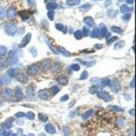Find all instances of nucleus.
Returning a JSON list of instances; mask_svg holds the SVG:
<instances>
[{
    "instance_id": "5",
    "label": "nucleus",
    "mask_w": 136,
    "mask_h": 136,
    "mask_svg": "<svg viewBox=\"0 0 136 136\" xmlns=\"http://www.w3.org/2000/svg\"><path fill=\"white\" fill-rule=\"evenodd\" d=\"M39 71V66L37 65H31L27 68V73L29 75H35Z\"/></svg>"
},
{
    "instance_id": "55",
    "label": "nucleus",
    "mask_w": 136,
    "mask_h": 136,
    "mask_svg": "<svg viewBox=\"0 0 136 136\" xmlns=\"http://www.w3.org/2000/svg\"><path fill=\"white\" fill-rule=\"evenodd\" d=\"M12 136H17L16 135H14V134H13V135H12Z\"/></svg>"
},
{
    "instance_id": "52",
    "label": "nucleus",
    "mask_w": 136,
    "mask_h": 136,
    "mask_svg": "<svg viewBox=\"0 0 136 136\" xmlns=\"http://www.w3.org/2000/svg\"><path fill=\"white\" fill-rule=\"evenodd\" d=\"M134 81H135V80H134V78L132 80V82H131V84L130 85V86L132 87V88H133L134 87Z\"/></svg>"
},
{
    "instance_id": "37",
    "label": "nucleus",
    "mask_w": 136,
    "mask_h": 136,
    "mask_svg": "<svg viewBox=\"0 0 136 136\" xmlns=\"http://www.w3.org/2000/svg\"><path fill=\"white\" fill-rule=\"evenodd\" d=\"M131 14H125V15L122 16V19L124 22H127V21H129V19L131 18Z\"/></svg>"
},
{
    "instance_id": "42",
    "label": "nucleus",
    "mask_w": 136,
    "mask_h": 136,
    "mask_svg": "<svg viewBox=\"0 0 136 136\" xmlns=\"http://www.w3.org/2000/svg\"><path fill=\"white\" fill-rule=\"evenodd\" d=\"M82 35H85V36H87L89 33V29H87V27H84L82 29Z\"/></svg>"
},
{
    "instance_id": "17",
    "label": "nucleus",
    "mask_w": 136,
    "mask_h": 136,
    "mask_svg": "<svg viewBox=\"0 0 136 136\" xmlns=\"http://www.w3.org/2000/svg\"><path fill=\"white\" fill-rule=\"evenodd\" d=\"M10 79L8 76H3L0 78V84L1 85H7L10 83Z\"/></svg>"
},
{
    "instance_id": "45",
    "label": "nucleus",
    "mask_w": 136,
    "mask_h": 136,
    "mask_svg": "<svg viewBox=\"0 0 136 136\" xmlns=\"http://www.w3.org/2000/svg\"><path fill=\"white\" fill-rule=\"evenodd\" d=\"M71 68L73 70H74V71H78L80 69V65L78 64H73L71 66Z\"/></svg>"
},
{
    "instance_id": "16",
    "label": "nucleus",
    "mask_w": 136,
    "mask_h": 136,
    "mask_svg": "<svg viewBox=\"0 0 136 136\" xmlns=\"http://www.w3.org/2000/svg\"><path fill=\"white\" fill-rule=\"evenodd\" d=\"M120 12H121L122 13L127 14L128 13V12H131L132 8L128 7L127 5H125V4H123V5H122L120 7Z\"/></svg>"
},
{
    "instance_id": "20",
    "label": "nucleus",
    "mask_w": 136,
    "mask_h": 136,
    "mask_svg": "<svg viewBox=\"0 0 136 136\" xmlns=\"http://www.w3.org/2000/svg\"><path fill=\"white\" fill-rule=\"evenodd\" d=\"M108 108L110 109L112 111H114V112H123V109L121 108L120 107H119V106H116V105H109Z\"/></svg>"
},
{
    "instance_id": "18",
    "label": "nucleus",
    "mask_w": 136,
    "mask_h": 136,
    "mask_svg": "<svg viewBox=\"0 0 136 136\" xmlns=\"http://www.w3.org/2000/svg\"><path fill=\"white\" fill-rule=\"evenodd\" d=\"M12 120H13V119H12V120H11V119H8L5 122H3V124L1 125V127H3V129H8V128H10L11 125H12Z\"/></svg>"
},
{
    "instance_id": "31",
    "label": "nucleus",
    "mask_w": 136,
    "mask_h": 136,
    "mask_svg": "<svg viewBox=\"0 0 136 136\" xmlns=\"http://www.w3.org/2000/svg\"><path fill=\"white\" fill-rule=\"evenodd\" d=\"M81 63L86 66V67H91L93 65L95 64V61H80Z\"/></svg>"
},
{
    "instance_id": "40",
    "label": "nucleus",
    "mask_w": 136,
    "mask_h": 136,
    "mask_svg": "<svg viewBox=\"0 0 136 136\" xmlns=\"http://www.w3.org/2000/svg\"><path fill=\"white\" fill-rule=\"evenodd\" d=\"M49 65H50V61L48 60H44L42 63V69H46L49 66Z\"/></svg>"
},
{
    "instance_id": "36",
    "label": "nucleus",
    "mask_w": 136,
    "mask_h": 136,
    "mask_svg": "<svg viewBox=\"0 0 136 136\" xmlns=\"http://www.w3.org/2000/svg\"><path fill=\"white\" fill-rule=\"evenodd\" d=\"M38 117H39V119H40L41 120H42L44 122H46L48 120L47 116L45 115V114H42V113H40L38 114Z\"/></svg>"
},
{
    "instance_id": "34",
    "label": "nucleus",
    "mask_w": 136,
    "mask_h": 136,
    "mask_svg": "<svg viewBox=\"0 0 136 136\" xmlns=\"http://www.w3.org/2000/svg\"><path fill=\"white\" fill-rule=\"evenodd\" d=\"M55 27L57 28V29L59 31H63L64 34H65L64 31V29H66V27H65L63 25H61V24H56V25H55Z\"/></svg>"
},
{
    "instance_id": "15",
    "label": "nucleus",
    "mask_w": 136,
    "mask_h": 136,
    "mask_svg": "<svg viewBox=\"0 0 136 136\" xmlns=\"http://www.w3.org/2000/svg\"><path fill=\"white\" fill-rule=\"evenodd\" d=\"M18 14L20 15V17L22 18V19L24 20H27L29 18V12L27 10H23V11H20L18 12Z\"/></svg>"
},
{
    "instance_id": "1",
    "label": "nucleus",
    "mask_w": 136,
    "mask_h": 136,
    "mask_svg": "<svg viewBox=\"0 0 136 136\" xmlns=\"http://www.w3.org/2000/svg\"><path fill=\"white\" fill-rule=\"evenodd\" d=\"M4 30L8 35H13L14 34L17 32V25L14 23H6L4 26Z\"/></svg>"
},
{
    "instance_id": "12",
    "label": "nucleus",
    "mask_w": 136,
    "mask_h": 136,
    "mask_svg": "<svg viewBox=\"0 0 136 136\" xmlns=\"http://www.w3.org/2000/svg\"><path fill=\"white\" fill-rule=\"evenodd\" d=\"M15 95H16V97H17L19 101L23 100V93H22L21 89H20L19 87H16V88H15Z\"/></svg>"
},
{
    "instance_id": "47",
    "label": "nucleus",
    "mask_w": 136,
    "mask_h": 136,
    "mask_svg": "<svg viewBox=\"0 0 136 136\" xmlns=\"http://www.w3.org/2000/svg\"><path fill=\"white\" fill-rule=\"evenodd\" d=\"M52 92H53V94H54V95L57 94L58 92L59 91V88H58L57 86H53V87L52 88Z\"/></svg>"
},
{
    "instance_id": "19",
    "label": "nucleus",
    "mask_w": 136,
    "mask_h": 136,
    "mask_svg": "<svg viewBox=\"0 0 136 136\" xmlns=\"http://www.w3.org/2000/svg\"><path fill=\"white\" fill-rule=\"evenodd\" d=\"M57 52H59V53H61V54H63L65 57H69V56H70V53H69L68 51H66L64 48L61 47V46L58 48Z\"/></svg>"
},
{
    "instance_id": "54",
    "label": "nucleus",
    "mask_w": 136,
    "mask_h": 136,
    "mask_svg": "<svg viewBox=\"0 0 136 136\" xmlns=\"http://www.w3.org/2000/svg\"><path fill=\"white\" fill-rule=\"evenodd\" d=\"M129 113H130V114L131 113V114H132L133 116H134V110H133V109H132L131 110H130V112H129Z\"/></svg>"
},
{
    "instance_id": "38",
    "label": "nucleus",
    "mask_w": 136,
    "mask_h": 136,
    "mask_svg": "<svg viewBox=\"0 0 136 136\" xmlns=\"http://www.w3.org/2000/svg\"><path fill=\"white\" fill-rule=\"evenodd\" d=\"M29 52H30L31 54L33 55V57H35L36 56H37V50H36V48L35 47H31L30 48V49H29Z\"/></svg>"
},
{
    "instance_id": "21",
    "label": "nucleus",
    "mask_w": 136,
    "mask_h": 136,
    "mask_svg": "<svg viewBox=\"0 0 136 136\" xmlns=\"http://www.w3.org/2000/svg\"><path fill=\"white\" fill-rule=\"evenodd\" d=\"M108 34V29L105 27V26H102L101 29H99V35L102 37H105L106 35Z\"/></svg>"
},
{
    "instance_id": "3",
    "label": "nucleus",
    "mask_w": 136,
    "mask_h": 136,
    "mask_svg": "<svg viewBox=\"0 0 136 136\" xmlns=\"http://www.w3.org/2000/svg\"><path fill=\"white\" fill-rule=\"evenodd\" d=\"M97 97L103 99L104 102H110L111 100V96L108 92L99 91L97 93Z\"/></svg>"
},
{
    "instance_id": "22",
    "label": "nucleus",
    "mask_w": 136,
    "mask_h": 136,
    "mask_svg": "<svg viewBox=\"0 0 136 136\" xmlns=\"http://www.w3.org/2000/svg\"><path fill=\"white\" fill-rule=\"evenodd\" d=\"M58 5L57 3H54V2H52V3H48L46 5V8L48 10H50V11H52V10H55L57 8Z\"/></svg>"
},
{
    "instance_id": "27",
    "label": "nucleus",
    "mask_w": 136,
    "mask_h": 136,
    "mask_svg": "<svg viewBox=\"0 0 136 136\" xmlns=\"http://www.w3.org/2000/svg\"><path fill=\"white\" fill-rule=\"evenodd\" d=\"M92 37H98L99 36V28H95L92 31L91 34Z\"/></svg>"
},
{
    "instance_id": "35",
    "label": "nucleus",
    "mask_w": 136,
    "mask_h": 136,
    "mask_svg": "<svg viewBox=\"0 0 136 136\" xmlns=\"http://www.w3.org/2000/svg\"><path fill=\"white\" fill-rule=\"evenodd\" d=\"M7 53V48L0 45V56L5 55Z\"/></svg>"
},
{
    "instance_id": "50",
    "label": "nucleus",
    "mask_w": 136,
    "mask_h": 136,
    "mask_svg": "<svg viewBox=\"0 0 136 136\" xmlns=\"http://www.w3.org/2000/svg\"><path fill=\"white\" fill-rule=\"evenodd\" d=\"M125 122V120L123 119H119L117 120H116V123L117 124H119V125H122V124H123V122Z\"/></svg>"
},
{
    "instance_id": "28",
    "label": "nucleus",
    "mask_w": 136,
    "mask_h": 136,
    "mask_svg": "<svg viewBox=\"0 0 136 136\" xmlns=\"http://www.w3.org/2000/svg\"><path fill=\"white\" fill-rule=\"evenodd\" d=\"M80 3V1L79 0H68L67 1V4L68 6H76Z\"/></svg>"
},
{
    "instance_id": "51",
    "label": "nucleus",
    "mask_w": 136,
    "mask_h": 136,
    "mask_svg": "<svg viewBox=\"0 0 136 136\" xmlns=\"http://www.w3.org/2000/svg\"><path fill=\"white\" fill-rule=\"evenodd\" d=\"M4 17V12H3V10H2V8L0 6V19L3 18Z\"/></svg>"
},
{
    "instance_id": "4",
    "label": "nucleus",
    "mask_w": 136,
    "mask_h": 136,
    "mask_svg": "<svg viewBox=\"0 0 136 136\" xmlns=\"http://www.w3.org/2000/svg\"><path fill=\"white\" fill-rule=\"evenodd\" d=\"M26 93L27 95V98L29 100H34V95H35V88L33 86H29L26 88Z\"/></svg>"
},
{
    "instance_id": "30",
    "label": "nucleus",
    "mask_w": 136,
    "mask_h": 136,
    "mask_svg": "<svg viewBox=\"0 0 136 136\" xmlns=\"http://www.w3.org/2000/svg\"><path fill=\"white\" fill-rule=\"evenodd\" d=\"M74 35L75 38L77 39V40H80V39L82 38V33L81 30L76 31Z\"/></svg>"
},
{
    "instance_id": "9",
    "label": "nucleus",
    "mask_w": 136,
    "mask_h": 136,
    "mask_svg": "<svg viewBox=\"0 0 136 136\" xmlns=\"http://www.w3.org/2000/svg\"><path fill=\"white\" fill-rule=\"evenodd\" d=\"M16 78H17V80H18V82H20L21 83H25V82H27V80H28V78H27V76H26L25 74H17V76H16Z\"/></svg>"
},
{
    "instance_id": "26",
    "label": "nucleus",
    "mask_w": 136,
    "mask_h": 136,
    "mask_svg": "<svg viewBox=\"0 0 136 136\" xmlns=\"http://www.w3.org/2000/svg\"><path fill=\"white\" fill-rule=\"evenodd\" d=\"M110 80L109 79H102V80H99V85H102V86H108V85H110Z\"/></svg>"
},
{
    "instance_id": "39",
    "label": "nucleus",
    "mask_w": 136,
    "mask_h": 136,
    "mask_svg": "<svg viewBox=\"0 0 136 136\" xmlns=\"http://www.w3.org/2000/svg\"><path fill=\"white\" fill-rule=\"evenodd\" d=\"M25 115H26L27 119H29V120H33L35 117V114L32 112H28Z\"/></svg>"
},
{
    "instance_id": "8",
    "label": "nucleus",
    "mask_w": 136,
    "mask_h": 136,
    "mask_svg": "<svg viewBox=\"0 0 136 136\" xmlns=\"http://www.w3.org/2000/svg\"><path fill=\"white\" fill-rule=\"evenodd\" d=\"M110 88L111 89V91L114 93L119 92L120 89V86L119 85V83L117 81H113L110 85Z\"/></svg>"
},
{
    "instance_id": "48",
    "label": "nucleus",
    "mask_w": 136,
    "mask_h": 136,
    "mask_svg": "<svg viewBox=\"0 0 136 136\" xmlns=\"http://www.w3.org/2000/svg\"><path fill=\"white\" fill-rule=\"evenodd\" d=\"M5 66V61L2 58L0 57V69L3 68Z\"/></svg>"
},
{
    "instance_id": "41",
    "label": "nucleus",
    "mask_w": 136,
    "mask_h": 136,
    "mask_svg": "<svg viewBox=\"0 0 136 136\" xmlns=\"http://www.w3.org/2000/svg\"><path fill=\"white\" fill-rule=\"evenodd\" d=\"M88 72H87L86 71H84L82 73L80 79V80H85L86 78H88Z\"/></svg>"
},
{
    "instance_id": "23",
    "label": "nucleus",
    "mask_w": 136,
    "mask_h": 136,
    "mask_svg": "<svg viewBox=\"0 0 136 136\" xmlns=\"http://www.w3.org/2000/svg\"><path fill=\"white\" fill-rule=\"evenodd\" d=\"M125 45V42L124 40H120L119 41V42H118L114 45V49H120V48L123 47Z\"/></svg>"
},
{
    "instance_id": "11",
    "label": "nucleus",
    "mask_w": 136,
    "mask_h": 136,
    "mask_svg": "<svg viewBox=\"0 0 136 136\" xmlns=\"http://www.w3.org/2000/svg\"><path fill=\"white\" fill-rule=\"evenodd\" d=\"M17 14L16 10L13 7H10L6 12V16L8 18H14Z\"/></svg>"
},
{
    "instance_id": "25",
    "label": "nucleus",
    "mask_w": 136,
    "mask_h": 136,
    "mask_svg": "<svg viewBox=\"0 0 136 136\" xmlns=\"http://www.w3.org/2000/svg\"><path fill=\"white\" fill-rule=\"evenodd\" d=\"M93 110H88L82 115V117L83 119H88V117H90L93 114Z\"/></svg>"
},
{
    "instance_id": "44",
    "label": "nucleus",
    "mask_w": 136,
    "mask_h": 136,
    "mask_svg": "<svg viewBox=\"0 0 136 136\" xmlns=\"http://www.w3.org/2000/svg\"><path fill=\"white\" fill-rule=\"evenodd\" d=\"M118 39H119V37H116V36H115V37H111L110 39H109L107 41V44H112V42H114V41L117 40Z\"/></svg>"
},
{
    "instance_id": "33",
    "label": "nucleus",
    "mask_w": 136,
    "mask_h": 136,
    "mask_svg": "<svg viewBox=\"0 0 136 136\" xmlns=\"http://www.w3.org/2000/svg\"><path fill=\"white\" fill-rule=\"evenodd\" d=\"M8 76H9L10 77L12 78V77H14V76H15V74H16V69H15L14 68H11V69H10L8 71Z\"/></svg>"
},
{
    "instance_id": "43",
    "label": "nucleus",
    "mask_w": 136,
    "mask_h": 136,
    "mask_svg": "<svg viewBox=\"0 0 136 136\" xmlns=\"http://www.w3.org/2000/svg\"><path fill=\"white\" fill-rule=\"evenodd\" d=\"M48 18L50 19L51 20H53V18H54V13L53 11H49L48 12Z\"/></svg>"
},
{
    "instance_id": "32",
    "label": "nucleus",
    "mask_w": 136,
    "mask_h": 136,
    "mask_svg": "<svg viewBox=\"0 0 136 136\" xmlns=\"http://www.w3.org/2000/svg\"><path fill=\"white\" fill-rule=\"evenodd\" d=\"M111 29H112V31H113V32L116 33V34H120L122 33V30L119 27H116V26H114V27H112Z\"/></svg>"
},
{
    "instance_id": "13",
    "label": "nucleus",
    "mask_w": 136,
    "mask_h": 136,
    "mask_svg": "<svg viewBox=\"0 0 136 136\" xmlns=\"http://www.w3.org/2000/svg\"><path fill=\"white\" fill-rule=\"evenodd\" d=\"M84 22L85 23V24L88 26V27H93L95 26V22L93 18L91 17H87V18H85L84 19Z\"/></svg>"
},
{
    "instance_id": "14",
    "label": "nucleus",
    "mask_w": 136,
    "mask_h": 136,
    "mask_svg": "<svg viewBox=\"0 0 136 136\" xmlns=\"http://www.w3.org/2000/svg\"><path fill=\"white\" fill-rule=\"evenodd\" d=\"M1 95L3 98L9 99L12 95V91L10 88H5L1 92Z\"/></svg>"
},
{
    "instance_id": "6",
    "label": "nucleus",
    "mask_w": 136,
    "mask_h": 136,
    "mask_svg": "<svg viewBox=\"0 0 136 136\" xmlns=\"http://www.w3.org/2000/svg\"><path fill=\"white\" fill-rule=\"evenodd\" d=\"M50 95H51L50 91L48 90H46V89L41 90L38 92V94H37L38 97L41 99H46L50 97Z\"/></svg>"
},
{
    "instance_id": "53",
    "label": "nucleus",
    "mask_w": 136,
    "mask_h": 136,
    "mask_svg": "<svg viewBox=\"0 0 136 136\" xmlns=\"http://www.w3.org/2000/svg\"><path fill=\"white\" fill-rule=\"evenodd\" d=\"M126 2L127 3H129V4H132V3H133V2H134V1H129V0H127L126 1Z\"/></svg>"
},
{
    "instance_id": "24",
    "label": "nucleus",
    "mask_w": 136,
    "mask_h": 136,
    "mask_svg": "<svg viewBox=\"0 0 136 136\" xmlns=\"http://www.w3.org/2000/svg\"><path fill=\"white\" fill-rule=\"evenodd\" d=\"M45 128H46V131L50 133H55V129H54V127L51 124H48V125H46V127H45Z\"/></svg>"
},
{
    "instance_id": "29",
    "label": "nucleus",
    "mask_w": 136,
    "mask_h": 136,
    "mask_svg": "<svg viewBox=\"0 0 136 136\" xmlns=\"http://www.w3.org/2000/svg\"><path fill=\"white\" fill-rule=\"evenodd\" d=\"M98 91H99V87L98 86H95V85H93V86H92L91 87H90L89 88V92H90V93H91V94H95V93H98Z\"/></svg>"
},
{
    "instance_id": "49",
    "label": "nucleus",
    "mask_w": 136,
    "mask_h": 136,
    "mask_svg": "<svg viewBox=\"0 0 136 136\" xmlns=\"http://www.w3.org/2000/svg\"><path fill=\"white\" fill-rule=\"evenodd\" d=\"M69 98V96L68 95H63V97H61V98L60 99L61 102H64V101H67Z\"/></svg>"
},
{
    "instance_id": "2",
    "label": "nucleus",
    "mask_w": 136,
    "mask_h": 136,
    "mask_svg": "<svg viewBox=\"0 0 136 136\" xmlns=\"http://www.w3.org/2000/svg\"><path fill=\"white\" fill-rule=\"evenodd\" d=\"M18 58L17 57L14 51H10L8 55V63L10 65H14L18 63Z\"/></svg>"
},
{
    "instance_id": "46",
    "label": "nucleus",
    "mask_w": 136,
    "mask_h": 136,
    "mask_svg": "<svg viewBox=\"0 0 136 136\" xmlns=\"http://www.w3.org/2000/svg\"><path fill=\"white\" fill-rule=\"evenodd\" d=\"M25 114L24 113V112H18L16 114H15V116L17 117V118H22V117H25Z\"/></svg>"
},
{
    "instance_id": "7",
    "label": "nucleus",
    "mask_w": 136,
    "mask_h": 136,
    "mask_svg": "<svg viewBox=\"0 0 136 136\" xmlns=\"http://www.w3.org/2000/svg\"><path fill=\"white\" fill-rule=\"evenodd\" d=\"M31 37V34H28L27 35H25L24 38L23 39V40L21 42L19 45H18V47L19 48H24L27 46V44H29V42H30Z\"/></svg>"
},
{
    "instance_id": "10",
    "label": "nucleus",
    "mask_w": 136,
    "mask_h": 136,
    "mask_svg": "<svg viewBox=\"0 0 136 136\" xmlns=\"http://www.w3.org/2000/svg\"><path fill=\"white\" fill-rule=\"evenodd\" d=\"M57 82L60 85H66L68 82V78L65 75H61L57 77Z\"/></svg>"
}]
</instances>
